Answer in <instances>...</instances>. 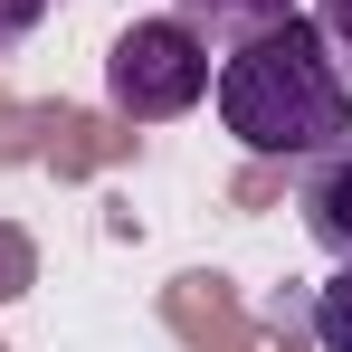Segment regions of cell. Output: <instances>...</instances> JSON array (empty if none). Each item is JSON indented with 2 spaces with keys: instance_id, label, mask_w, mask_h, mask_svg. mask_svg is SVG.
<instances>
[{
  "instance_id": "cell-6",
  "label": "cell",
  "mask_w": 352,
  "mask_h": 352,
  "mask_svg": "<svg viewBox=\"0 0 352 352\" xmlns=\"http://www.w3.org/2000/svg\"><path fill=\"white\" fill-rule=\"evenodd\" d=\"M29 286H38V248H29V229L0 219V305H19Z\"/></svg>"
},
{
  "instance_id": "cell-4",
  "label": "cell",
  "mask_w": 352,
  "mask_h": 352,
  "mask_svg": "<svg viewBox=\"0 0 352 352\" xmlns=\"http://www.w3.org/2000/svg\"><path fill=\"white\" fill-rule=\"evenodd\" d=\"M181 19L210 38V48H238V38H257V29H276L295 0H172Z\"/></svg>"
},
{
  "instance_id": "cell-5",
  "label": "cell",
  "mask_w": 352,
  "mask_h": 352,
  "mask_svg": "<svg viewBox=\"0 0 352 352\" xmlns=\"http://www.w3.org/2000/svg\"><path fill=\"white\" fill-rule=\"evenodd\" d=\"M314 343H324V352H352V257L314 286Z\"/></svg>"
},
{
  "instance_id": "cell-8",
  "label": "cell",
  "mask_w": 352,
  "mask_h": 352,
  "mask_svg": "<svg viewBox=\"0 0 352 352\" xmlns=\"http://www.w3.org/2000/svg\"><path fill=\"white\" fill-rule=\"evenodd\" d=\"M314 19H324V38H333V58H343V76H352V0H324Z\"/></svg>"
},
{
  "instance_id": "cell-7",
  "label": "cell",
  "mask_w": 352,
  "mask_h": 352,
  "mask_svg": "<svg viewBox=\"0 0 352 352\" xmlns=\"http://www.w3.org/2000/svg\"><path fill=\"white\" fill-rule=\"evenodd\" d=\"M38 19H48V0H0V48H19Z\"/></svg>"
},
{
  "instance_id": "cell-1",
  "label": "cell",
  "mask_w": 352,
  "mask_h": 352,
  "mask_svg": "<svg viewBox=\"0 0 352 352\" xmlns=\"http://www.w3.org/2000/svg\"><path fill=\"white\" fill-rule=\"evenodd\" d=\"M210 105H219V124L238 133V153L305 162V153H324V143L352 133V76H343V58H333V38H324V19L286 10L276 29L219 48Z\"/></svg>"
},
{
  "instance_id": "cell-3",
  "label": "cell",
  "mask_w": 352,
  "mask_h": 352,
  "mask_svg": "<svg viewBox=\"0 0 352 352\" xmlns=\"http://www.w3.org/2000/svg\"><path fill=\"white\" fill-rule=\"evenodd\" d=\"M295 210H305V238L324 257H352V133L305 153V181H295Z\"/></svg>"
},
{
  "instance_id": "cell-2",
  "label": "cell",
  "mask_w": 352,
  "mask_h": 352,
  "mask_svg": "<svg viewBox=\"0 0 352 352\" xmlns=\"http://www.w3.org/2000/svg\"><path fill=\"white\" fill-rule=\"evenodd\" d=\"M210 76H219V48L181 10H153V19L115 29V48H105V105L124 124H172L210 96Z\"/></svg>"
}]
</instances>
